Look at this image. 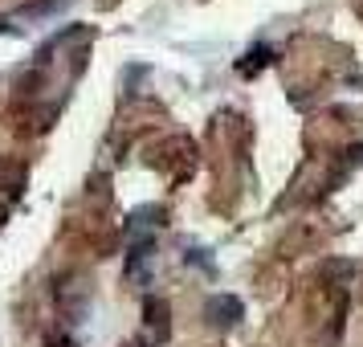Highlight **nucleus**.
Returning a JSON list of instances; mask_svg holds the SVG:
<instances>
[{"mask_svg":"<svg viewBox=\"0 0 363 347\" xmlns=\"http://www.w3.org/2000/svg\"><path fill=\"white\" fill-rule=\"evenodd\" d=\"M208 319H213L216 327H237V319H241V298L216 294L213 302H208Z\"/></svg>","mask_w":363,"mask_h":347,"instance_id":"f257e3e1","label":"nucleus"}]
</instances>
